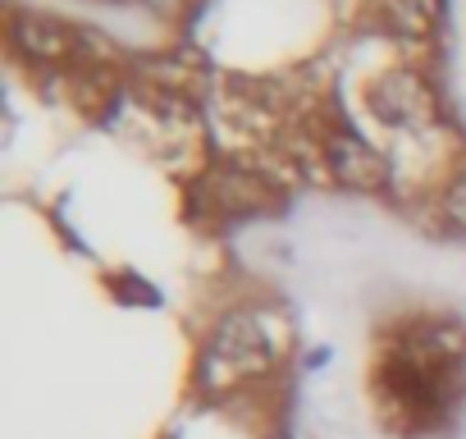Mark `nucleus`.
<instances>
[{"label": "nucleus", "instance_id": "f257e3e1", "mask_svg": "<svg viewBox=\"0 0 466 439\" xmlns=\"http://www.w3.org/2000/svg\"><path fill=\"white\" fill-rule=\"evenodd\" d=\"M275 366V348L266 339V325L257 316H224L206 348H201V366H197V380L201 389H238V384H252L257 375H266Z\"/></svg>", "mask_w": 466, "mask_h": 439}, {"label": "nucleus", "instance_id": "f03ea898", "mask_svg": "<svg viewBox=\"0 0 466 439\" xmlns=\"http://www.w3.org/2000/svg\"><path fill=\"white\" fill-rule=\"evenodd\" d=\"M5 37L15 46V56H24L28 65H110L106 46H92L96 37L78 24L10 5L5 10Z\"/></svg>", "mask_w": 466, "mask_h": 439}, {"label": "nucleus", "instance_id": "7ed1b4c3", "mask_svg": "<svg viewBox=\"0 0 466 439\" xmlns=\"http://www.w3.org/2000/svg\"><path fill=\"white\" fill-rule=\"evenodd\" d=\"M366 106L389 128H430L439 119V97L416 69H384L370 78Z\"/></svg>", "mask_w": 466, "mask_h": 439}, {"label": "nucleus", "instance_id": "20e7f679", "mask_svg": "<svg viewBox=\"0 0 466 439\" xmlns=\"http://www.w3.org/2000/svg\"><path fill=\"white\" fill-rule=\"evenodd\" d=\"M325 147V169L339 188H352V192H380L389 183V160L380 147H370L361 133H352L348 124L325 133L320 138Z\"/></svg>", "mask_w": 466, "mask_h": 439}, {"label": "nucleus", "instance_id": "39448f33", "mask_svg": "<svg viewBox=\"0 0 466 439\" xmlns=\"http://www.w3.org/2000/svg\"><path fill=\"white\" fill-rule=\"evenodd\" d=\"M384 15L402 37H430L443 19V0H384Z\"/></svg>", "mask_w": 466, "mask_h": 439}, {"label": "nucleus", "instance_id": "423d86ee", "mask_svg": "<svg viewBox=\"0 0 466 439\" xmlns=\"http://www.w3.org/2000/svg\"><path fill=\"white\" fill-rule=\"evenodd\" d=\"M439 220L448 234H461L466 239V165H457L439 192Z\"/></svg>", "mask_w": 466, "mask_h": 439}]
</instances>
